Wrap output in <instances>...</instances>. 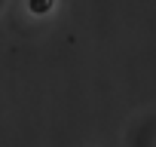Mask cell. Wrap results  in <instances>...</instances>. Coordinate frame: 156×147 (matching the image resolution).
I'll return each instance as SVG.
<instances>
[{
  "mask_svg": "<svg viewBox=\"0 0 156 147\" xmlns=\"http://www.w3.org/2000/svg\"><path fill=\"white\" fill-rule=\"evenodd\" d=\"M31 9L34 13H49L52 9V0H31Z\"/></svg>",
  "mask_w": 156,
  "mask_h": 147,
  "instance_id": "6da1fadb",
  "label": "cell"
}]
</instances>
